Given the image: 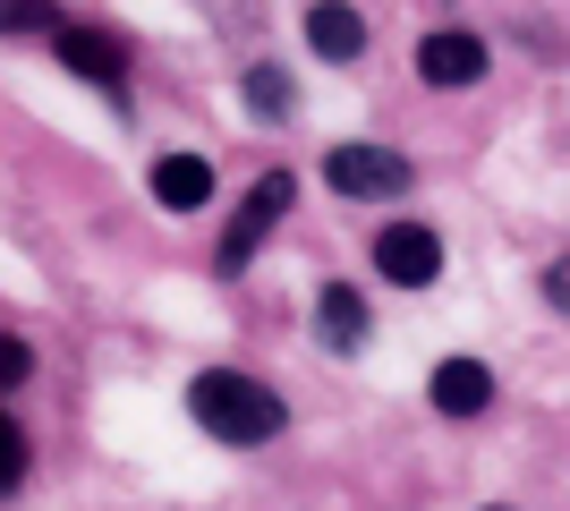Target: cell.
<instances>
[{
  "label": "cell",
  "mask_w": 570,
  "mask_h": 511,
  "mask_svg": "<svg viewBox=\"0 0 570 511\" xmlns=\"http://www.w3.org/2000/svg\"><path fill=\"white\" fill-rule=\"evenodd\" d=\"M188 417H196L214 443H230V452H264V443L289 426L282 392L256 384L247 366H205V375L188 384Z\"/></svg>",
  "instance_id": "6da1fadb"
},
{
  "label": "cell",
  "mask_w": 570,
  "mask_h": 511,
  "mask_svg": "<svg viewBox=\"0 0 570 511\" xmlns=\"http://www.w3.org/2000/svg\"><path fill=\"white\" fill-rule=\"evenodd\" d=\"M324 179H333L341 196H357V205H392V196L417 188L409 154H392V146H333L324 154Z\"/></svg>",
  "instance_id": "277c9868"
},
{
  "label": "cell",
  "mask_w": 570,
  "mask_h": 511,
  "mask_svg": "<svg viewBox=\"0 0 570 511\" xmlns=\"http://www.w3.org/2000/svg\"><path fill=\"white\" fill-rule=\"evenodd\" d=\"M18 487H26V426L0 410V494H18Z\"/></svg>",
  "instance_id": "4fadbf2b"
},
{
  "label": "cell",
  "mask_w": 570,
  "mask_h": 511,
  "mask_svg": "<svg viewBox=\"0 0 570 511\" xmlns=\"http://www.w3.org/2000/svg\"><path fill=\"white\" fill-rule=\"evenodd\" d=\"M366 333H375L366 298H357L350 282H324V291H315V341H324L333 358H357V350H366Z\"/></svg>",
  "instance_id": "ba28073f"
},
{
  "label": "cell",
  "mask_w": 570,
  "mask_h": 511,
  "mask_svg": "<svg viewBox=\"0 0 570 511\" xmlns=\"http://www.w3.org/2000/svg\"><path fill=\"white\" fill-rule=\"evenodd\" d=\"M375 273L392 291H434V282H443V239H434L426 222H392L375 239Z\"/></svg>",
  "instance_id": "8992f818"
},
{
  "label": "cell",
  "mask_w": 570,
  "mask_h": 511,
  "mask_svg": "<svg viewBox=\"0 0 570 511\" xmlns=\"http://www.w3.org/2000/svg\"><path fill=\"white\" fill-rule=\"evenodd\" d=\"M546 307H553V316H570V256H553V265H546Z\"/></svg>",
  "instance_id": "9a60e30c"
},
{
  "label": "cell",
  "mask_w": 570,
  "mask_h": 511,
  "mask_svg": "<svg viewBox=\"0 0 570 511\" xmlns=\"http://www.w3.org/2000/svg\"><path fill=\"white\" fill-rule=\"evenodd\" d=\"M51 60L69 77H86L102 102H128V43H119L111 26H77V18H60V35H51Z\"/></svg>",
  "instance_id": "3957f363"
},
{
  "label": "cell",
  "mask_w": 570,
  "mask_h": 511,
  "mask_svg": "<svg viewBox=\"0 0 570 511\" xmlns=\"http://www.w3.org/2000/svg\"><path fill=\"white\" fill-rule=\"evenodd\" d=\"M238 102H247L256 120H289V111H298V77L273 69V60H256V69L238 77Z\"/></svg>",
  "instance_id": "8fae6325"
},
{
  "label": "cell",
  "mask_w": 570,
  "mask_h": 511,
  "mask_svg": "<svg viewBox=\"0 0 570 511\" xmlns=\"http://www.w3.org/2000/svg\"><path fill=\"white\" fill-rule=\"evenodd\" d=\"M26 375H35V350H26L18 333H0V392H18Z\"/></svg>",
  "instance_id": "5bb4252c"
},
{
  "label": "cell",
  "mask_w": 570,
  "mask_h": 511,
  "mask_svg": "<svg viewBox=\"0 0 570 511\" xmlns=\"http://www.w3.org/2000/svg\"><path fill=\"white\" fill-rule=\"evenodd\" d=\"M0 35H60V9L51 0H0Z\"/></svg>",
  "instance_id": "7c38bea8"
},
{
  "label": "cell",
  "mask_w": 570,
  "mask_h": 511,
  "mask_svg": "<svg viewBox=\"0 0 570 511\" xmlns=\"http://www.w3.org/2000/svg\"><path fill=\"white\" fill-rule=\"evenodd\" d=\"M154 205L163 214H205L214 205V163L205 154H163L154 163Z\"/></svg>",
  "instance_id": "9c48e42d"
},
{
  "label": "cell",
  "mask_w": 570,
  "mask_h": 511,
  "mask_svg": "<svg viewBox=\"0 0 570 511\" xmlns=\"http://www.w3.org/2000/svg\"><path fill=\"white\" fill-rule=\"evenodd\" d=\"M426 401H434V417H485L494 410V366L485 358H443L426 375Z\"/></svg>",
  "instance_id": "52a82bcc"
},
{
  "label": "cell",
  "mask_w": 570,
  "mask_h": 511,
  "mask_svg": "<svg viewBox=\"0 0 570 511\" xmlns=\"http://www.w3.org/2000/svg\"><path fill=\"white\" fill-rule=\"evenodd\" d=\"M476 511H511V503H476Z\"/></svg>",
  "instance_id": "2e32d148"
},
{
  "label": "cell",
  "mask_w": 570,
  "mask_h": 511,
  "mask_svg": "<svg viewBox=\"0 0 570 511\" xmlns=\"http://www.w3.org/2000/svg\"><path fill=\"white\" fill-rule=\"evenodd\" d=\"M485 69H494V43H485L476 26H434L426 43H417V77H426L434 95H460V86H476Z\"/></svg>",
  "instance_id": "5b68a950"
},
{
  "label": "cell",
  "mask_w": 570,
  "mask_h": 511,
  "mask_svg": "<svg viewBox=\"0 0 570 511\" xmlns=\"http://www.w3.org/2000/svg\"><path fill=\"white\" fill-rule=\"evenodd\" d=\"M289 205H298V179H289V170H264L256 188L238 196V214L222 222V247H214V273H222V282H238V273L256 265V256H264V239L282 230V214H289Z\"/></svg>",
  "instance_id": "7a4b0ae2"
},
{
  "label": "cell",
  "mask_w": 570,
  "mask_h": 511,
  "mask_svg": "<svg viewBox=\"0 0 570 511\" xmlns=\"http://www.w3.org/2000/svg\"><path fill=\"white\" fill-rule=\"evenodd\" d=\"M307 43L341 69V60H357V51H366V18H357L350 0H307Z\"/></svg>",
  "instance_id": "30bf717a"
}]
</instances>
